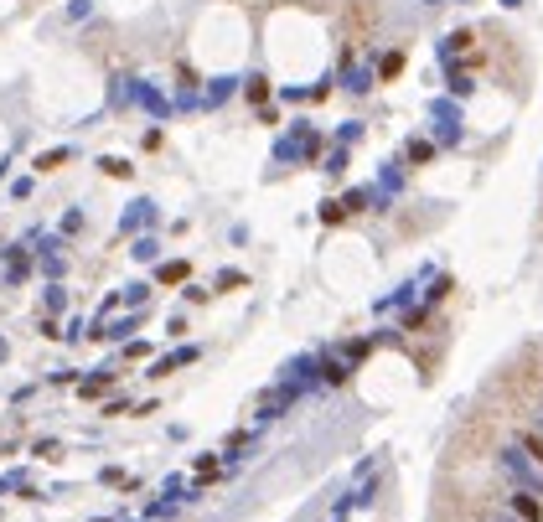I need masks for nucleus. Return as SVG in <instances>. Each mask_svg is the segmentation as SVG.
Masks as SVG:
<instances>
[{
  "label": "nucleus",
  "mask_w": 543,
  "mask_h": 522,
  "mask_svg": "<svg viewBox=\"0 0 543 522\" xmlns=\"http://www.w3.org/2000/svg\"><path fill=\"white\" fill-rule=\"evenodd\" d=\"M373 83H378L373 62H347V68H341V88H347L352 99H367V94H373Z\"/></svg>",
  "instance_id": "obj_1"
},
{
  "label": "nucleus",
  "mask_w": 543,
  "mask_h": 522,
  "mask_svg": "<svg viewBox=\"0 0 543 522\" xmlns=\"http://www.w3.org/2000/svg\"><path fill=\"white\" fill-rule=\"evenodd\" d=\"M471 47H476V31H466V26H460V31H450V36H440V47H435V57H440L445 68H450V62H456L460 52H471Z\"/></svg>",
  "instance_id": "obj_2"
},
{
  "label": "nucleus",
  "mask_w": 543,
  "mask_h": 522,
  "mask_svg": "<svg viewBox=\"0 0 543 522\" xmlns=\"http://www.w3.org/2000/svg\"><path fill=\"white\" fill-rule=\"evenodd\" d=\"M129 99L145 103V109H150L155 119H166V114H171V103L161 99V88H155V83H140V78H135V83H129Z\"/></svg>",
  "instance_id": "obj_3"
},
{
  "label": "nucleus",
  "mask_w": 543,
  "mask_h": 522,
  "mask_svg": "<svg viewBox=\"0 0 543 522\" xmlns=\"http://www.w3.org/2000/svg\"><path fill=\"white\" fill-rule=\"evenodd\" d=\"M233 94H238V78H233V73H218V78H207L202 103H207V109H223V103H228Z\"/></svg>",
  "instance_id": "obj_4"
},
{
  "label": "nucleus",
  "mask_w": 543,
  "mask_h": 522,
  "mask_svg": "<svg viewBox=\"0 0 543 522\" xmlns=\"http://www.w3.org/2000/svg\"><path fill=\"white\" fill-rule=\"evenodd\" d=\"M445 88H450V99L460 103V99H471V94H476V78L460 68V62H450V68H445Z\"/></svg>",
  "instance_id": "obj_5"
},
{
  "label": "nucleus",
  "mask_w": 543,
  "mask_h": 522,
  "mask_svg": "<svg viewBox=\"0 0 543 522\" xmlns=\"http://www.w3.org/2000/svg\"><path fill=\"white\" fill-rule=\"evenodd\" d=\"M404 161H409V166H430V161H435V140L414 135V140L404 145Z\"/></svg>",
  "instance_id": "obj_6"
},
{
  "label": "nucleus",
  "mask_w": 543,
  "mask_h": 522,
  "mask_svg": "<svg viewBox=\"0 0 543 522\" xmlns=\"http://www.w3.org/2000/svg\"><path fill=\"white\" fill-rule=\"evenodd\" d=\"M430 119L435 124H460V103L456 99H430Z\"/></svg>",
  "instance_id": "obj_7"
},
{
  "label": "nucleus",
  "mask_w": 543,
  "mask_h": 522,
  "mask_svg": "<svg viewBox=\"0 0 543 522\" xmlns=\"http://www.w3.org/2000/svg\"><path fill=\"white\" fill-rule=\"evenodd\" d=\"M378 181H383V191H399V181H404V161H383Z\"/></svg>",
  "instance_id": "obj_8"
},
{
  "label": "nucleus",
  "mask_w": 543,
  "mask_h": 522,
  "mask_svg": "<svg viewBox=\"0 0 543 522\" xmlns=\"http://www.w3.org/2000/svg\"><path fill=\"white\" fill-rule=\"evenodd\" d=\"M512 507H518V517H528V522H543V507L528 497V491H518V497H512Z\"/></svg>",
  "instance_id": "obj_9"
},
{
  "label": "nucleus",
  "mask_w": 543,
  "mask_h": 522,
  "mask_svg": "<svg viewBox=\"0 0 543 522\" xmlns=\"http://www.w3.org/2000/svg\"><path fill=\"white\" fill-rule=\"evenodd\" d=\"M244 94L254 99V109H259V103L269 99V78H264V73H254V78H248V83H244Z\"/></svg>",
  "instance_id": "obj_10"
},
{
  "label": "nucleus",
  "mask_w": 543,
  "mask_h": 522,
  "mask_svg": "<svg viewBox=\"0 0 543 522\" xmlns=\"http://www.w3.org/2000/svg\"><path fill=\"white\" fill-rule=\"evenodd\" d=\"M378 78H399L404 73V52H388V57H378V68H373Z\"/></svg>",
  "instance_id": "obj_11"
},
{
  "label": "nucleus",
  "mask_w": 543,
  "mask_h": 522,
  "mask_svg": "<svg viewBox=\"0 0 543 522\" xmlns=\"http://www.w3.org/2000/svg\"><path fill=\"white\" fill-rule=\"evenodd\" d=\"M357 135H362V119H341L337 124V145H352Z\"/></svg>",
  "instance_id": "obj_12"
},
{
  "label": "nucleus",
  "mask_w": 543,
  "mask_h": 522,
  "mask_svg": "<svg viewBox=\"0 0 543 522\" xmlns=\"http://www.w3.org/2000/svg\"><path fill=\"white\" fill-rule=\"evenodd\" d=\"M62 161H73V145H57V150H47L36 166H42V171H52V166H62Z\"/></svg>",
  "instance_id": "obj_13"
},
{
  "label": "nucleus",
  "mask_w": 543,
  "mask_h": 522,
  "mask_svg": "<svg viewBox=\"0 0 543 522\" xmlns=\"http://www.w3.org/2000/svg\"><path fill=\"white\" fill-rule=\"evenodd\" d=\"M460 135H466L460 124H435V140H440V145H460Z\"/></svg>",
  "instance_id": "obj_14"
},
{
  "label": "nucleus",
  "mask_w": 543,
  "mask_h": 522,
  "mask_svg": "<svg viewBox=\"0 0 543 522\" xmlns=\"http://www.w3.org/2000/svg\"><path fill=\"white\" fill-rule=\"evenodd\" d=\"M341 171H347V145H337L326 155V176H341Z\"/></svg>",
  "instance_id": "obj_15"
},
{
  "label": "nucleus",
  "mask_w": 543,
  "mask_h": 522,
  "mask_svg": "<svg viewBox=\"0 0 543 522\" xmlns=\"http://www.w3.org/2000/svg\"><path fill=\"white\" fill-rule=\"evenodd\" d=\"M321 217H326V223H337V217H347V207H341L337 197H331V202H321Z\"/></svg>",
  "instance_id": "obj_16"
},
{
  "label": "nucleus",
  "mask_w": 543,
  "mask_h": 522,
  "mask_svg": "<svg viewBox=\"0 0 543 522\" xmlns=\"http://www.w3.org/2000/svg\"><path fill=\"white\" fill-rule=\"evenodd\" d=\"M104 171H109V176H129V161H119V155H109V161H104Z\"/></svg>",
  "instance_id": "obj_17"
},
{
  "label": "nucleus",
  "mask_w": 543,
  "mask_h": 522,
  "mask_svg": "<svg viewBox=\"0 0 543 522\" xmlns=\"http://www.w3.org/2000/svg\"><path fill=\"white\" fill-rule=\"evenodd\" d=\"M161 280H166V284H171V280H187V264H166V269H161Z\"/></svg>",
  "instance_id": "obj_18"
},
{
  "label": "nucleus",
  "mask_w": 543,
  "mask_h": 522,
  "mask_svg": "<svg viewBox=\"0 0 543 522\" xmlns=\"http://www.w3.org/2000/svg\"><path fill=\"white\" fill-rule=\"evenodd\" d=\"M502 6H507V10H518V6H523V0H502Z\"/></svg>",
  "instance_id": "obj_19"
},
{
  "label": "nucleus",
  "mask_w": 543,
  "mask_h": 522,
  "mask_svg": "<svg viewBox=\"0 0 543 522\" xmlns=\"http://www.w3.org/2000/svg\"><path fill=\"white\" fill-rule=\"evenodd\" d=\"M456 6H471V0H456Z\"/></svg>",
  "instance_id": "obj_20"
},
{
  "label": "nucleus",
  "mask_w": 543,
  "mask_h": 522,
  "mask_svg": "<svg viewBox=\"0 0 543 522\" xmlns=\"http://www.w3.org/2000/svg\"><path fill=\"white\" fill-rule=\"evenodd\" d=\"M425 6H440V0H425Z\"/></svg>",
  "instance_id": "obj_21"
}]
</instances>
